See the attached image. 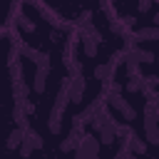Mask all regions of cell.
<instances>
[{"mask_svg": "<svg viewBox=\"0 0 159 159\" xmlns=\"http://www.w3.org/2000/svg\"><path fill=\"white\" fill-rule=\"evenodd\" d=\"M107 87V94H104V99H107V104L112 107V109H117L119 114H122V119H127V122H132V119H137V109L119 94V87L114 84V82H109V84H104Z\"/></svg>", "mask_w": 159, "mask_h": 159, "instance_id": "obj_1", "label": "cell"}, {"mask_svg": "<svg viewBox=\"0 0 159 159\" xmlns=\"http://www.w3.org/2000/svg\"><path fill=\"white\" fill-rule=\"evenodd\" d=\"M159 99H147L144 107V134H147V144H159Z\"/></svg>", "mask_w": 159, "mask_h": 159, "instance_id": "obj_2", "label": "cell"}, {"mask_svg": "<svg viewBox=\"0 0 159 159\" xmlns=\"http://www.w3.org/2000/svg\"><path fill=\"white\" fill-rule=\"evenodd\" d=\"M17 149H20V157H25V159H27L35 149H42V137H40L35 129H30V127H27V129L22 132V142H20V147H17Z\"/></svg>", "mask_w": 159, "mask_h": 159, "instance_id": "obj_3", "label": "cell"}, {"mask_svg": "<svg viewBox=\"0 0 159 159\" xmlns=\"http://www.w3.org/2000/svg\"><path fill=\"white\" fill-rule=\"evenodd\" d=\"M77 152L84 157V159H99V139L94 132H87L82 134V142L77 147Z\"/></svg>", "mask_w": 159, "mask_h": 159, "instance_id": "obj_4", "label": "cell"}, {"mask_svg": "<svg viewBox=\"0 0 159 159\" xmlns=\"http://www.w3.org/2000/svg\"><path fill=\"white\" fill-rule=\"evenodd\" d=\"M84 89H87V82H84V77H82V72L80 75H70V102H82V97H84Z\"/></svg>", "mask_w": 159, "mask_h": 159, "instance_id": "obj_5", "label": "cell"}, {"mask_svg": "<svg viewBox=\"0 0 159 159\" xmlns=\"http://www.w3.org/2000/svg\"><path fill=\"white\" fill-rule=\"evenodd\" d=\"M82 129H84V127H72V132L67 134V139H62V142H60V152H62V154H70V152H75V149L80 147L82 134H84Z\"/></svg>", "mask_w": 159, "mask_h": 159, "instance_id": "obj_6", "label": "cell"}, {"mask_svg": "<svg viewBox=\"0 0 159 159\" xmlns=\"http://www.w3.org/2000/svg\"><path fill=\"white\" fill-rule=\"evenodd\" d=\"M154 62V52H149V50H139V47H129V50H124V62Z\"/></svg>", "mask_w": 159, "mask_h": 159, "instance_id": "obj_7", "label": "cell"}, {"mask_svg": "<svg viewBox=\"0 0 159 159\" xmlns=\"http://www.w3.org/2000/svg\"><path fill=\"white\" fill-rule=\"evenodd\" d=\"M47 75H50V67H37V72H35V77H32V89H35L37 94L45 92V87H47Z\"/></svg>", "mask_w": 159, "mask_h": 159, "instance_id": "obj_8", "label": "cell"}, {"mask_svg": "<svg viewBox=\"0 0 159 159\" xmlns=\"http://www.w3.org/2000/svg\"><path fill=\"white\" fill-rule=\"evenodd\" d=\"M132 40L137 42H142V40H147V42H154V40H159V27L154 25V27H139L134 35H132Z\"/></svg>", "mask_w": 159, "mask_h": 159, "instance_id": "obj_9", "label": "cell"}, {"mask_svg": "<svg viewBox=\"0 0 159 159\" xmlns=\"http://www.w3.org/2000/svg\"><path fill=\"white\" fill-rule=\"evenodd\" d=\"M112 124H114V119H107V124L104 127H99L94 134L99 137V144H114V129H112Z\"/></svg>", "mask_w": 159, "mask_h": 159, "instance_id": "obj_10", "label": "cell"}, {"mask_svg": "<svg viewBox=\"0 0 159 159\" xmlns=\"http://www.w3.org/2000/svg\"><path fill=\"white\" fill-rule=\"evenodd\" d=\"M65 67L72 72V75H80L82 72V65L77 62V57H75V50H72V45H67L65 47Z\"/></svg>", "mask_w": 159, "mask_h": 159, "instance_id": "obj_11", "label": "cell"}, {"mask_svg": "<svg viewBox=\"0 0 159 159\" xmlns=\"http://www.w3.org/2000/svg\"><path fill=\"white\" fill-rule=\"evenodd\" d=\"M22 2H25V0H12V2H10V15H7V27H10V30L17 27L15 22H17V17L22 15Z\"/></svg>", "mask_w": 159, "mask_h": 159, "instance_id": "obj_12", "label": "cell"}, {"mask_svg": "<svg viewBox=\"0 0 159 159\" xmlns=\"http://www.w3.org/2000/svg\"><path fill=\"white\" fill-rule=\"evenodd\" d=\"M12 122H15L22 132L30 127V124H27V112L22 109V104H15V109H12Z\"/></svg>", "mask_w": 159, "mask_h": 159, "instance_id": "obj_13", "label": "cell"}, {"mask_svg": "<svg viewBox=\"0 0 159 159\" xmlns=\"http://www.w3.org/2000/svg\"><path fill=\"white\" fill-rule=\"evenodd\" d=\"M12 94H15V104H20V102H25V99H27L30 87H27L25 82H15V84H12Z\"/></svg>", "mask_w": 159, "mask_h": 159, "instance_id": "obj_14", "label": "cell"}, {"mask_svg": "<svg viewBox=\"0 0 159 159\" xmlns=\"http://www.w3.org/2000/svg\"><path fill=\"white\" fill-rule=\"evenodd\" d=\"M94 77L102 80L104 84H109V82H112V67H109V65H97V67H94Z\"/></svg>", "mask_w": 159, "mask_h": 159, "instance_id": "obj_15", "label": "cell"}, {"mask_svg": "<svg viewBox=\"0 0 159 159\" xmlns=\"http://www.w3.org/2000/svg\"><path fill=\"white\" fill-rule=\"evenodd\" d=\"M10 80H12V84L15 82H25V70H22V65L17 60L10 62Z\"/></svg>", "mask_w": 159, "mask_h": 159, "instance_id": "obj_16", "label": "cell"}, {"mask_svg": "<svg viewBox=\"0 0 159 159\" xmlns=\"http://www.w3.org/2000/svg\"><path fill=\"white\" fill-rule=\"evenodd\" d=\"M20 142H22V129H20V127H15V129L7 134L5 147H7V149H17V147H20Z\"/></svg>", "mask_w": 159, "mask_h": 159, "instance_id": "obj_17", "label": "cell"}, {"mask_svg": "<svg viewBox=\"0 0 159 159\" xmlns=\"http://www.w3.org/2000/svg\"><path fill=\"white\" fill-rule=\"evenodd\" d=\"M82 40H84V55H87V57H97V52H99V42L92 40V37H82Z\"/></svg>", "mask_w": 159, "mask_h": 159, "instance_id": "obj_18", "label": "cell"}, {"mask_svg": "<svg viewBox=\"0 0 159 159\" xmlns=\"http://www.w3.org/2000/svg\"><path fill=\"white\" fill-rule=\"evenodd\" d=\"M15 25H20V27H22V30H25V32H35V22H32V20H30V17H27V15H20V17H17V22H15Z\"/></svg>", "mask_w": 159, "mask_h": 159, "instance_id": "obj_19", "label": "cell"}, {"mask_svg": "<svg viewBox=\"0 0 159 159\" xmlns=\"http://www.w3.org/2000/svg\"><path fill=\"white\" fill-rule=\"evenodd\" d=\"M142 89V77H129V82H127V92H139Z\"/></svg>", "mask_w": 159, "mask_h": 159, "instance_id": "obj_20", "label": "cell"}, {"mask_svg": "<svg viewBox=\"0 0 159 159\" xmlns=\"http://www.w3.org/2000/svg\"><path fill=\"white\" fill-rule=\"evenodd\" d=\"M87 25H92V10H82L80 15V27H87Z\"/></svg>", "mask_w": 159, "mask_h": 159, "instance_id": "obj_21", "label": "cell"}, {"mask_svg": "<svg viewBox=\"0 0 159 159\" xmlns=\"http://www.w3.org/2000/svg\"><path fill=\"white\" fill-rule=\"evenodd\" d=\"M127 72H129V77H142V72H139V62H129V60H127Z\"/></svg>", "mask_w": 159, "mask_h": 159, "instance_id": "obj_22", "label": "cell"}, {"mask_svg": "<svg viewBox=\"0 0 159 159\" xmlns=\"http://www.w3.org/2000/svg\"><path fill=\"white\" fill-rule=\"evenodd\" d=\"M152 2H154V0H139V2H137V7H139V12H147V10L152 7Z\"/></svg>", "mask_w": 159, "mask_h": 159, "instance_id": "obj_23", "label": "cell"}, {"mask_svg": "<svg viewBox=\"0 0 159 159\" xmlns=\"http://www.w3.org/2000/svg\"><path fill=\"white\" fill-rule=\"evenodd\" d=\"M20 104H22V109H25L27 114H32V112H35V104H32L30 99H25V102H20Z\"/></svg>", "mask_w": 159, "mask_h": 159, "instance_id": "obj_24", "label": "cell"}, {"mask_svg": "<svg viewBox=\"0 0 159 159\" xmlns=\"http://www.w3.org/2000/svg\"><path fill=\"white\" fill-rule=\"evenodd\" d=\"M75 159H84V157H82V154H80V152L75 149Z\"/></svg>", "mask_w": 159, "mask_h": 159, "instance_id": "obj_25", "label": "cell"}, {"mask_svg": "<svg viewBox=\"0 0 159 159\" xmlns=\"http://www.w3.org/2000/svg\"><path fill=\"white\" fill-rule=\"evenodd\" d=\"M114 159H122V152H119V154H117V157H114Z\"/></svg>", "mask_w": 159, "mask_h": 159, "instance_id": "obj_26", "label": "cell"}, {"mask_svg": "<svg viewBox=\"0 0 159 159\" xmlns=\"http://www.w3.org/2000/svg\"><path fill=\"white\" fill-rule=\"evenodd\" d=\"M0 35H2V27H0Z\"/></svg>", "mask_w": 159, "mask_h": 159, "instance_id": "obj_27", "label": "cell"}]
</instances>
